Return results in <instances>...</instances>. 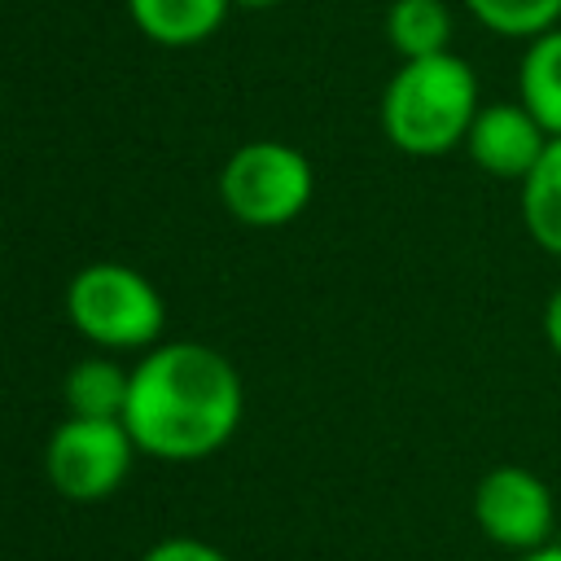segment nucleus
<instances>
[{"instance_id":"1","label":"nucleus","mask_w":561,"mask_h":561,"mask_svg":"<svg viewBox=\"0 0 561 561\" xmlns=\"http://www.w3.org/2000/svg\"><path fill=\"white\" fill-rule=\"evenodd\" d=\"M245 412L241 373L206 342H158L131 368L123 425L153 460H202L219 451Z\"/></svg>"},{"instance_id":"2","label":"nucleus","mask_w":561,"mask_h":561,"mask_svg":"<svg viewBox=\"0 0 561 561\" xmlns=\"http://www.w3.org/2000/svg\"><path fill=\"white\" fill-rule=\"evenodd\" d=\"M478 110V75L447 48L399 61L381 92V131L408 158H443L465 145Z\"/></svg>"},{"instance_id":"3","label":"nucleus","mask_w":561,"mask_h":561,"mask_svg":"<svg viewBox=\"0 0 561 561\" xmlns=\"http://www.w3.org/2000/svg\"><path fill=\"white\" fill-rule=\"evenodd\" d=\"M70 324L105 351L158 346L167 329V302L149 276L127 263H83L66 285Z\"/></svg>"},{"instance_id":"4","label":"nucleus","mask_w":561,"mask_h":561,"mask_svg":"<svg viewBox=\"0 0 561 561\" xmlns=\"http://www.w3.org/2000/svg\"><path fill=\"white\" fill-rule=\"evenodd\" d=\"M316 175L302 149L285 140H250L228 153L219 171V197L245 228H285L307 210Z\"/></svg>"},{"instance_id":"5","label":"nucleus","mask_w":561,"mask_h":561,"mask_svg":"<svg viewBox=\"0 0 561 561\" xmlns=\"http://www.w3.org/2000/svg\"><path fill=\"white\" fill-rule=\"evenodd\" d=\"M136 438L123 421L105 416H66L44 447V473L57 486V495L75 504H96L114 495L136 460Z\"/></svg>"},{"instance_id":"6","label":"nucleus","mask_w":561,"mask_h":561,"mask_svg":"<svg viewBox=\"0 0 561 561\" xmlns=\"http://www.w3.org/2000/svg\"><path fill=\"white\" fill-rule=\"evenodd\" d=\"M473 522L495 548L522 557L552 539L557 504H552L548 482L535 469L495 465L473 486Z\"/></svg>"},{"instance_id":"7","label":"nucleus","mask_w":561,"mask_h":561,"mask_svg":"<svg viewBox=\"0 0 561 561\" xmlns=\"http://www.w3.org/2000/svg\"><path fill=\"white\" fill-rule=\"evenodd\" d=\"M552 136L539 127V118L522 105V101H495V105H482L465 131V153L478 171L495 175V180H526L530 167L539 162L543 145Z\"/></svg>"},{"instance_id":"8","label":"nucleus","mask_w":561,"mask_h":561,"mask_svg":"<svg viewBox=\"0 0 561 561\" xmlns=\"http://www.w3.org/2000/svg\"><path fill=\"white\" fill-rule=\"evenodd\" d=\"M228 4L232 0H127V18L153 44L184 48V44H202L206 35H215Z\"/></svg>"},{"instance_id":"9","label":"nucleus","mask_w":561,"mask_h":561,"mask_svg":"<svg viewBox=\"0 0 561 561\" xmlns=\"http://www.w3.org/2000/svg\"><path fill=\"white\" fill-rule=\"evenodd\" d=\"M517 101L539 118L548 136H561V26L526 39L517 66Z\"/></svg>"},{"instance_id":"10","label":"nucleus","mask_w":561,"mask_h":561,"mask_svg":"<svg viewBox=\"0 0 561 561\" xmlns=\"http://www.w3.org/2000/svg\"><path fill=\"white\" fill-rule=\"evenodd\" d=\"M522 224L543 254L561 259V136L543 145L539 162L522 180Z\"/></svg>"},{"instance_id":"11","label":"nucleus","mask_w":561,"mask_h":561,"mask_svg":"<svg viewBox=\"0 0 561 561\" xmlns=\"http://www.w3.org/2000/svg\"><path fill=\"white\" fill-rule=\"evenodd\" d=\"M127 390H131V368L92 355L79 359L66 381H61V399H66V416H105V421H123L127 408Z\"/></svg>"},{"instance_id":"12","label":"nucleus","mask_w":561,"mask_h":561,"mask_svg":"<svg viewBox=\"0 0 561 561\" xmlns=\"http://www.w3.org/2000/svg\"><path fill=\"white\" fill-rule=\"evenodd\" d=\"M451 9L447 0H390L386 9V39L399 53V61L434 57L451 48Z\"/></svg>"},{"instance_id":"13","label":"nucleus","mask_w":561,"mask_h":561,"mask_svg":"<svg viewBox=\"0 0 561 561\" xmlns=\"http://www.w3.org/2000/svg\"><path fill=\"white\" fill-rule=\"evenodd\" d=\"M478 26L504 39H535L561 26V0H465Z\"/></svg>"},{"instance_id":"14","label":"nucleus","mask_w":561,"mask_h":561,"mask_svg":"<svg viewBox=\"0 0 561 561\" xmlns=\"http://www.w3.org/2000/svg\"><path fill=\"white\" fill-rule=\"evenodd\" d=\"M140 561H228L215 543L206 539H193V535H171V539H158L145 548Z\"/></svg>"},{"instance_id":"15","label":"nucleus","mask_w":561,"mask_h":561,"mask_svg":"<svg viewBox=\"0 0 561 561\" xmlns=\"http://www.w3.org/2000/svg\"><path fill=\"white\" fill-rule=\"evenodd\" d=\"M543 342L552 346V355L561 359V285L548 294V302H543Z\"/></svg>"},{"instance_id":"16","label":"nucleus","mask_w":561,"mask_h":561,"mask_svg":"<svg viewBox=\"0 0 561 561\" xmlns=\"http://www.w3.org/2000/svg\"><path fill=\"white\" fill-rule=\"evenodd\" d=\"M517 561H561V543H557V539H548L543 548H535V552H522Z\"/></svg>"},{"instance_id":"17","label":"nucleus","mask_w":561,"mask_h":561,"mask_svg":"<svg viewBox=\"0 0 561 561\" xmlns=\"http://www.w3.org/2000/svg\"><path fill=\"white\" fill-rule=\"evenodd\" d=\"M232 4H245V9H267V4H280V0H232Z\"/></svg>"}]
</instances>
